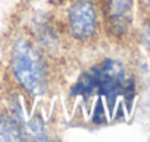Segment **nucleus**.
I'll return each instance as SVG.
<instances>
[{"mask_svg": "<svg viewBox=\"0 0 150 142\" xmlns=\"http://www.w3.org/2000/svg\"><path fill=\"white\" fill-rule=\"evenodd\" d=\"M141 41L144 45L150 47V21L146 22V25L143 27V31H141Z\"/></svg>", "mask_w": 150, "mask_h": 142, "instance_id": "0eeeda50", "label": "nucleus"}, {"mask_svg": "<svg viewBox=\"0 0 150 142\" xmlns=\"http://www.w3.org/2000/svg\"><path fill=\"white\" fill-rule=\"evenodd\" d=\"M68 28L71 35L78 41H88L97 32L99 18L91 0H78L68 10Z\"/></svg>", "mask_w": 150, "mask_h": 142, "instance_id": "7ed1b4c3", "label": "nucleus"}, {"mask_svg": "<svg viewBox=\"0 0 150 142\" xmlns=\"http://www.w3.org/2000/svg\"><path fill=\"white\" fill-rule=\"evenodd\" d=\"M11 67L16 82L30 97H38L46 92V62L30 40L18 38L15 41L11 54Z\"/></svg>", "mask_w": 150, "mask_h": 142, "instance_id": "f03ea898", "label": "nucleus"}, {"mask_svg": "<svg viewBox=\"0 0 150 142\" xmlns=\"http://www.w3.org/2000/svg\"><path fill=\"white\" fill-rule=\"evenodd\" d=\"M24 139L21 125L11 114L0 113V142H19Z\"/></svg>", "mask_w": 150, "mask_h": 142, "instance_id": "39448f33", "label": "nucleus"}, {"mask_svg": "<svg viewBox=\"0 0 150 142\" xmlns=\"http://www.w3.org/2000/svg\"><path fill=\"white\" fill-rule=\"evenodd\" d=\"M132 0H108V19L110 29L121 35L127 32L132 18Z\"/></svg>", "mask_w": 150, "mask_h": 142, "instance_id": "20e7f679", "label": "nucleus"}, {"mask_svg": "<svg viewBox=\"0 0 150 142\" xmlns=\"http://www.w3.org/2000/svg\"><path fill=\"white\" fill-rule=\"evenodd\" d=\"M146 3H147V6L150 8V0H146Z\"/></svg>", "mask_w": 150, "mask_h": 142, "instance_id": "6e6552de", "label": "nucleus"}, {"mask_svg": "<svg viewBox=\"0 0 150 142\" xmlns=\"http://www.w3.org/2000/svg\"><path fill=\"white\" fill-rule=\"evenodd\" d=\"M129 91H132V82L125 78L122 63L113 59H106L84 72L72 90L75 95L86 98L97 92L105 97L110 107L119 95H127Z\"/></svg>", "mask_w": 150, "mask_h": 142, "instance_id": "f257e3e1", "label": "nucleus"}, {"mask_svg": "<svg viewBox=\"0 0 150 142\" xmlns=\"http://www.w3.org/2000/svg\"><path fill=\"white\" fill-rule=\"evenodd\" d=\"M21 127H22L24 136L31 141H47L49 139L44 120L40 116H34L30 122H24Z\"/></svg>", "mask_w": 150, "mask_h": 142, "instance_id": "423d86ee", "label": "nucleus"}]
</instances>
